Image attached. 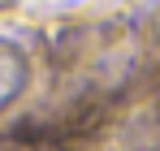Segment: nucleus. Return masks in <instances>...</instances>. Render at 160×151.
<instances>
[{
  "label": "nucleus",
  "mask_w": 160,
  "mask_h": 151,
  "mask_svg": "<svg viewBox=\"0 0 160 151\" xmlns=\"http://www.w3.org/2000/svg\"><path fill=\"white\" fill-rule=\"evenodd\" d=\"M22 86H26V56H22L18 43L0 39V108H9L18 100Z\"/></svg>",
  "instance_id": "nucleus-1"
},
{
  "label": "nucleus",
  "mask_w": 160,
  "mask_h": 151,
  "mask_svg": "<svg viewBox=\"0 0 160 151\" xmlns=\"http://www.w3.org/2000/svg\"><path fill=\"white\" fill-rule=\"evenodd\" d=\"M156 26H160V17H156Z\"/></svg>",
  "instance_id": "nucleus-2"
}]
</instances>
